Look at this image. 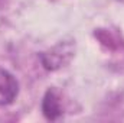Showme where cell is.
I'll list each match as a JSON object with an SVG mask.
<instances>
[{"label":"cell","mask_w":124,"mask_h":123,"mask_svg":"<svg viewBox=\"0 0 124 123\" xmlns=\"http://www.w3.org/2000/svg\"><path fill=\"white\" fill-rule=\"evenodd\" d=\"M19 96V81L4 68H0V106L12 104Z\"/></svg>","instance_id":"3"},{"label":"cell","mask_w":124,"mask_h":123,"mask_svg":"<svg viewBox=\"0 0 124 123\" xmlns=\"http://www.w3.org/2000/svg\"><path fill=\"white\" fill-rule=\"evenodd\" d=\"M72 46L66 45V44H59L55 48H52L49 52H45L40 55L42 64L46 70L55 71L58 68L63 67L65 62L69 61V58L72 57Z\"/></svg>","instance_id":"1"},{"label":"cell","mask_w":124,"mask_h":123,"mask_svg":"<svg viewBox=\"0 0 124 123\" xmlns=\"http://www.w3.org/2000/svg\"><path fill=\"white\" fill-rule=\"evenodd\" d=\"M42 113L48 120H58L63 114L62 96L55 87L48 88L42 98Z\"/></svg>","instance_id":"2"}]
</instances>
